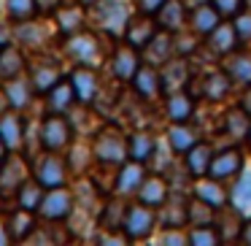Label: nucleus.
<instances>
[{
    "label": "nucleus",
    "mask_w": 251,
    "mask_h": 246,
    "mask_svg": "<svg viewBox=\"0 0 251 246\" xmlns=\"http://www.w3.org/2000/svg\"><path fill=\"white\" fill-rule=\"evenodd\" d=\"M95 154H98V160L105 163V165H122V163H127V157H130L127 141L122 138V133H116V130H105L103 136L98 138Z\"/></svg>",
    "instance_id": "f257e3e1"
},
{
    "label": "nucleus",
    "mask_w": 251,
    "mask_h": 246,
    "mask_svg": "<svg viewBox=\"0 0 251 246\" xmlns=\"http://www.w3.org/2000/svg\"><path fill=\"white\" fill-rule=\"evenodd\" d=\"M98 22L103 30L119 35L127 30V22H130V8L122 3V0H98Z\"/></svg>",
    "instance_id": "f03ea898"
},
{
    "label": "nucleus",
    "mask_w": 251,
    "mask_h": 246,
    "mask_svg": "<svg viewBox=\"0 0 251 246\" xmlns=\"http://www.w3.org/2000/svg\"><path fill=\"white\" fill-rule=\"evenodd\" d=\"M122 227H125L127 238L130 241H141V238H149V233L154 230V214L149 206H130L125 211V222H122Z\"/></svg>",
    "instance_id": "7ed1b4c3"
},
{
    "label": "nucleus",
    "mask_w": 251,
    "mask_h": 246,
    "mask_svg": "<svg viewBox=\"0 0 251 246\" xmlns=\"http://www.w3.org/2000/svg\"><path fill=\"white\" fill-rule=\"evenodd\" d=\"M68 141H71V122L62 119V114H51L49 119H44V125H41V143L49 152L65 149Z\"/></svg>",
    "instance_id": "20e7f679"
},
{
    "label": "nucleus",
    "mask_w": 251,
    "mask_h": 246,
    "mask_svg": "<svg viewBox=\"0 0 251 246\" xmlns=\"http://www.w3.org/2000/svg\"><path fill=\"white\" fill-rule=\"evenodd\" d=\"M35 181H38L44 190H57V187H62L65 184V163H62L57 154L38 157V163H35Z\"/></svg>",
    "instance_id": "39448f33"
},
{
    "label": "nucleus",
    "mask_w": 251,
    "mask_h": 246,
    "mask_svg": "<svg viewBox=\"0 0 251 246\" xmlns=\"http://www.w3.org/2000/svg\"><path fill=\"white\" fill-rule=\"evenodd\" d=\"M243 170V157H240L238 149H224V152L213 154L211 157V165H208V173L211 179H232Z\"/></svg>",
    "instance_id": "423d86ee"
},
{
    "label": "nucleus",
    "mask_w": 251,
    "mask_h": 246,
    "mask_svg": "<svg viewBox=\"0 0 251 246\" xmlns=\"http://www.w3.org/2000/svg\"><path fill=\"white\" fill-rule=\"evenodd\" d=\"M68 55H71L76 62H81V65H95V62L100 60V49H98L95 35L73 33L71 38H68Z\"/></svg>",
    "instance_id": "0eeeda50"
},
{
    "label": "nucleus",
    "mask_w": 251,
    "mask_h": 246,
    "mask_svg": "<svg viewBox=\"0 0 251 246\" xmlns=\"http://www.w3.org/2000/svg\"><path fill=\"white\" fill-rule=\"evenodd\" d=\"M38 208L46 219H65L73 211V197H71V192L57 187V190H49V195H44Z\"/></svg>",
    "instance_id": "6e6552de"
},
{
    "label": "nucleus",
    "mask_w": 251,
    "mask_h": 246,
    "mask_svg": "<svg viewBox=\"0 0 251 246\" xmlns=\"http://www.w3.org/2000/svg\"><path fill=\"white\" fill-rule=\"evenodd\" d=\"M229 206H232L240 217H251V168H246V165L238 173V181L232 184Z\"/></svg>",
    "instance_id": "1a4fd4ad"
},
{
    "label": "nucleus",
    "mask_w": 251,
    "mask_h": 246,
    "mask_svg": "<svg viewBox=\"0 0 251 246\" xmlns=\"http://www.w3.org/2000/svg\"><path fill=\"white\" fill-rule=\"evenodd\" d=\"M184 19H186V6L181 0H165L157 8V25L168 33H178L184 27Z\"/></svg>",
    "instance_id": "9d476101"
},
{
    "label": "nucleus",
    "mask_w": 251,
    "mask_h": 246,
    "mask_svg": "<svg viewBox=\"0 0 251 246\" xmlns=\"http://www.w3.org/2000/svg\"><path fill=\"white\" fill-rule=\"evenodd\" d=\"M205 38H208V49H211L216 57H227L229 52L235 49V44H238V33H235V27L232 25H222V22H219Z\"/></svg>",
    "instance_id": "9b49d317"
},
{
    "label": "nucleus",
    "mask_w": 251,
    "mask_h": 246,
    "mask_svg": "<svg viewBox=\"0 0 251 246\" xmlns=\"http://www.w3.org/2000/svg\"><path fill=\"white\" fill-rule=\"evenodd\" d=\"M71 87H73V92H76V100H81V103H92L95 95H98V76L89 71V65H81L76 73H73Z\"/></svg>",
    "instance_id": "f8f14e48"
},
{
    "label": "nucleus",
    "mask_w": 251,
    "mask_h": 246,
    "mask_svg": "<svg viewBox=\"0 0 251 246\" xmlns=\"http://www.w3.org/2000/svg\"><path fill=\"white\" fill-rule=\"evenodd\" d=\"M154 35H157V25L149 19V14L127 22V41H130V46H135V49H143Z\"/></svg>",
    "instance_id": "ddd939ff"
},
{
    "label": "nucleus",
    "mask_w": 251,
    "mask_h": 246,
    "mask_svg": "<svg viewBox=\"0 0 251 246\" xmlns=\"http://www.w3.org/2000/svg\"><path fill=\"white\" fill-rule=\"evenodd\" d=\"M132 84H135L138 95L146 100L157 98L159 92H162V82H159V73L154 71L151 65H141L135 71V76H132Z\"/></svg>",
    "instance_id": "4468645a"
},
{
    "label": "nucleus",
    "mask_w": 251,
    "mask_h": 246,
    "mask_svg": "<svg viewBox=\"0 0 251 246\" xmlns=\"http://www.w3.org/2000/svg\"><path fill=\"white\" fill-rule=\"evenodd\" d=\"M138 197H141L143 206L149 208H157V206H165V197H168V187L159 176H149V179L141 181L138 187Z\"/></svg>",
    "instance_id": "2eb2a0df"
},
{
    "label": "nucleus",
    "mask_w": 251,
    "mask_h": 246,
    "mask_svg": "<svg viewBox=\"0 0 251 246\" xmlns=\"http://www.w3.org/2000/svg\"><path fill=\"white\" fill-rule=\"evenodd\" d=\"M25 176H27V170H25L22 160H17V157L3 160V165H0V190H3V192L19 190V187L27 181Z\"/></svg>",
    "instance_id": "dca6fc26"
},
{
    "label": "nucleus",
    "mask_w": 251,
    "mask_h": 246,
    "mask_svg": "<svg viewBox=\"0 0 251 246\" xmlns=\"http://www.w3.org/2000/svg\"><path fill=\"white\" fill-rule=\"evenodd\" d=\"M146 179L143 176V163L132 160V163H122V170H119V179H116V190L122 195H130V192H138L141 181Z\"/></svg>",
    "instance_id": "f3484780"
},
{
    "label": "nucleus",
    "mask_w": 251,
    "mask_h": 246,
    "mask_svg": "<svg viewBox=\"0 0 251 246\" xmlns=\"http://www.w3.org/2000/svg\"><path fill=\"white\" fill-rule=\"evenodd\" d=\"M192 114H195V100H192L184 89L168 92V116H170V122H189Z\"/></svg>",
    "instance_id": "a211bd4d"
},
{
    "label": "nucleus",
    "mask_w": 251,
    "mask_h": 246,
    "mask_svg": "<svg viewBox=\"0 0 251 246\" xmlns=\"http://www.w3.org/2000/svg\"><path fill=\"white\" fill-rule=\"evenodd\" d=\"M159 82H162V92H176V89H184V82H186V62H184V60H168V62L162 65Z\"/></svg>",
    "instance_id": "6ab92c4d"
},
{
    "label": "nucleus",
    "mask_w": 251,
    "mask_h": 246,
    "mask_svg": "<svg viewBox=\"0 0 251 246\" xmlns=\"http://www.w3.org/2000/svg\"><path fill=\"white\" fill-rule=\"evenodd\" d=\"M138 68H141V62H138L135 46H122V49H116V55H114V73L122 79V82H132V76H135Z\"/></svg>",
    "instance_id": "aec40b11"
},
{
    "label": "nucleus",
    "mask_w": 251,
    "mask_h": 246,
    "mask_svg": "<svg viewBox=\"0 0 251 246\" xmlns=\"http://www.w3.org/2000/svg\"><path fill=\"white\" fill-rule=\"evenodd\" d=\"M73 100H76V92H73L71 84H54V87L46 92V106H49L51 114H65L68 109L73 106Z\"/></svg>",
    "instance_id": "412c9836"
},
{
    "label": "nucleus",
    "mask_w": 251,
    "mask_h": 246,
    "mask_svg": "<svg viewBox=\"0 0 251 246\" xmlns=\"http://www.w3.org/2000/svg\"><path fill=\"white\" fill-rule=\"evenodd\" d=\"M195 195L200 197L202 203H208L211 208H222L224 200H227V192L219 184V179H202L195 184Z\"/></svg>",
    "instance_id": "4be33fe9"
},
{
    "label": "nucleus",
    "mask_w": 251,
    "mask_h": 246,
    "mask_svg": "<svg viewBox=\"0 0 251 246\" xmlns=\"http://www.w3.org/2000/svg\"><path fill=\"white\" fill-rule=\"evenodd\" d=\"M224 73L229 76V82L251 84V60L246 55H232L229 52L227 60H224Z\"/></svg>",
    "instance_id": "5701e85b"
},
{
    "label": "nucleus",
    "mask_w": 251,
    "mask_h": 246,
    "mask_svg": "<svg viewBox=\"0 0 251 246\" xmlns=\"http://www.w3.org/2000/svg\"><path fill=\"white\" fill-rule=\"evenodd\" d=\"M168 141H170V149H173V152L186 154L197 143V136H195L192 127H186V122H173V127H170V133H168Z\"/></svg>",
    "instance_id": "b1692460"
},
{
    "label": "nucleus",
    "mask_w": 251,
    "mask_h": 246,
    "mask_svg": "<svg viewBox=\"0 0 251 246\" xmlns=\"http://www.w3.org/2000/svg\"><path fill=\"white\" fill-rule=\"evenodd\" d=\"M0 141L6 143V149H19L22 146V122L17 114L0 116Z\"/></svg>",
    "instance_id": "393cba45"
},
{
    "label": "nucleus",
    "mask_w": 251,
    "mask_h": 246,
    "mask_svg": "<svg viewBox=\"0 0 251 246\" xmlns=\"http://www.w3.org/2000/svg\"><path fill=\"white\" fill-rule=\"evenodd\" d=\"M219 22H222L219 11L213 6H208V3H200V6H195V11H192V27L200 35H208Z\"/></svg>",
    "instance_id": "a878e982"
},
{
    "label": "nucleus",
    "mask_w": 251,
    "mask_h": 246,
    "mask_svg": "<svg viewBox=\"0 0 251 246\" xmlns=\"http://www.w3.org/2000/svg\"><path fill=\"white\" fill-rule=\"evenodd\" d=\"M25 68V57L22 52H17L14 46H3L0 49V79H17Z\"/></svg>",
    "instance_id": "bb28decb"
},
{
    "label": "nucleus",
    "mask_w": 251,
    "mask_h": 246,
    "mask_svg": "<svg viewBox=\"0 0 251 246\" xmlns=\"http://www.w3.org/2000/svg\"><path fill=\"white\" fill-rule=\"evenodd\" d=\"M143 49H146V60L151 62V65H159V62L165 65V62L170 60V52H173V38L157 33L146 46H143Z\"/></svg>",
    "instance_id": "cd10ccee"
},
{
    "label": "nucleus",
    "mask_w": 251,
    "mask_h": 246,
    "mask_svg": "<svg viewBox=\"0 0 251 246\" xmlns=\"http://www.w3.org/2000/svg\"><path fill=\"white\" fill-rule=\"evenodd\" d=\"M54 84H60V68L54 65V62H44V65L35 68L33 73V89L41 95H46Z\"/></svg>",
    "instance_id": "c85d7f7f"
},
{
    "label": "nucleus",
    "mask_w": 251,
    "mask_h": 246,
    "mask_svg": "<svg viewBox=\"0 0 251 246\" xmlns=\"http://www.w3.org/2000/svg\"><path fill=\"white\" fill-rule=\"evenodd\" d=\"M229 89V76L224 71H211L202 79V95L211 100H222Z\"/></svg>",
    "instance_id": "c756f323"
},
{
    "label": "nucleus",
    "mask_w": 251,
    "mask_h": 246,
    "mask_svg": "<svg viewBox=\"0 0 251 246\" xmlns=\"http://www.w3.org/2000/svg\"><path fill=\"white\" fill-rule=\"evenodd\" d=\"M211 157H213L211 149H208L205 143L197 141L195 146L186 152V168H189L195 176H205L208 173V165H211Z\"/></svg>",
    "instance_id": "7c9ffc66"
},
{
    "label": "nucleus",
    "mask_w": 251,
    "mask_h": 246,
    "mask_svg": "<svg viewBox=\"0 0 251 246\" xmlns=\"http://www.w3.org/2000/svg\"><path fill=\"white\" fill-rule=\"evenodd\" d=\"M154 138L149 136V133H135V136L130 138V143H127V152H130L132 160H138V163H146L149 157L154 154Z\"/></svg>",
    "instance_id": "2f4dec72"
},
{
    "label": "nucleus",
    "mask_w": 251,
    "mask_h": 246,
    "mask_svg": "<svg viewBox=\"0 0 251 246\" xmlns=\"http://www.w3.org/2000/svg\"><path fill=\"white\" fill-rule=\"evenodd\" d=\"M30 92H33V84L22 82V79H8V87H6V95H8V103L14 109H22V106L30 103Z\"/></svg>",
    "instance_id": "473e14b6"
},
{
    "label": "nucleus",
    "mask_w": 251,
    "mask_h": 246,
    "mask_svg": "<svg viewBox=\"0 0 251 246\" xmlns=\"http://www.w3.org/2000/svg\"><path fill=\"white\" fill-rule=\"evenodd\" d=\"M17 192H19V203H22L25 211H35L41 206V200H44V187L38 181H25Z\"/></svg>",
    "instance_id": "72a5a7b5"
},
{
    "label": "nucleus",
    "mask_w": 251,
    "mask_h": 246,
    "mask_svg": "<svg viewBox=\"0 0 251 246\" xmlns=\"http://www.w3.org/2000/svg\"><path fill=\"white\" fill-rule=\"evenodd\" d=\"M57 19H60V30L65 35H73V33H81V30H84V11H81V8H76V6L62 8Z\"/></svg>",
    "instance_id": "f704fd0d"
},
{
    "label": "nucleus",
    "mask_w": 251,
    "mask_h": 246,
    "mask_svg": "<svg viewBox=\"0 0 251 246\" xmlns=\"http://www.w3.org/2000/svg\"><path fill=\"white\" fill-rule=\"evenodd\" d=\"M8 230H11V241H19V238H27L30 230H33V217H30V211H19L11 217V224H8Z\"/></svg>",
    "instance_id": "c9c22d12"
},
{
    "label": "nucleus",
    "mask_w": 251,
    "mask_h": 246,
    "mask_svg": "<svg viewBox=\"0 0 251 246\" xmlns=\"http://www.w3.org/2000/svg\"><path fill=\"white\" fill-rule=\"evenodd\" d=\"M249 122L251 116L246 114V111H232V114H227V130L232 138H243L249 136Z\"/></svg>",
    "instance_id": "e433bc0d"
},
{
    "label": "nucleus",
    "mask_w": 251,
    "mask_h": 246,
    "mask_svg": "<svg viewBox=\"0 0 251 246\" xmlns=\"http://www.w3.org/2000/svg\"><path fill=\"white\" fill-rule=\"evenodd\" d=\"M33 11H35V0H8V14H11L14 19L27 22V19L33 17Z\"/></svg>",
    "instance_id": "4c0bfd02"
},
{
    "label": "nucleus",
    "mask_w": 251,
    "mask_h": 246,
    "mask_svg": "<svg viewBox=\"0 0 251 246\" xmlns=\"http://www.w3.org/2000/svg\"><path fill=\"white\" fill-rule=\"evenodd\" d=\"M219 238H222V235L213 233L208 224H197V227L192 230V235H189V241H192V244H197V246H200V244H208V246H211V244H219Z\"/></svg>",
    "instance_id": "58836bf2"
},
{
    "label": "nucleus",
    "mask_w": 251,
    "mask_h": 246,
    "mask_svg": "<svg viewBox=\"0 0 251 246\" xmlns=\"http://www.w3.org/2000/svg\"><path fill=\"white\" fill-rule=\"evenodd\" d=\"M211 6L219 11V17H238L243 0H211Z\"/></svg>",
    "instance_id": "ea45409f"
},
{
    "label": "nucleus",
    "mask_w": 251,
    "mask_h": 246,
    "mask_svg": "<svg viewBox=\"0 0 251 246\" xmlns=\"http://www.w3.org/2000/svg\"><path fill=\"white\" fill-rule=\"evenodd\" d=\"M232 27L238 33V41H249L251 38V14H238Z\"/></svg>",
    "instance_id": "a19ab883"
},
{
    "label": "nucleus",
    "mask_w": 251,
    "mask_h": 246,
    "mask_svg": "<svg viewBox=\"0 0 251 246\" xmlns=\"http://www.w3.org/2000/svg\"><path fill=\"white\" fill-rule=\"evenodd\" d=\"M19 38L25 44H38V41H44V30L35 25H25V27H19Z\"/></svg>",
    "instance_id": "79ce46f5"
},
{
    "label": "nucleus",
    "mask_w": 251,
    "mask_h": 246,
    "mask_svg": "<svg viewBox=\"0 0 251 246\" xmlns=\"http://www.w3.org/2000/svg\"><path fill=\"white\" fill-rule=\"evenodd\" d=\"M165 0H138V8H141V14H149V17H151V14H157V8L162 6Z\"/></svg>",
    "instance_id": "37998d69"
},
{
    "label": "nucleus",
    "mask_w": 251,
    "mask_h": 246,
    "mask_svg": "<svg viewBox=\"0 0 251 246\" xmlns=\"http://www.w3.org/2000/svg\"><path fill=\"white\" fill-rule=\"evenodd\" d=\"M35 8L38 11H54V8H60V0H35Z\"/></svg>",
    "instance_id": "c03bdc74"
},
{
    "label": "nucleus",
    "mask_w": 251,
    "mask_h": 246,
    "mask_svg": "<svg viewBox=\"0 0 251 246\" xmlns=\"http://www.w3.org/2000/svg\"><path fill=\"white\" fill-rule=\"evenodd\" d=\"M240 238L251 244V222H246V224H243V233H240Z\"/></svg>",
    "instance_id": "a18cd8bd"
},
{
    "label": "nucleus",
    "mask_w": 251,
    "mask_h": 246,
    "mask_svg": "<svg viewBox=\"0 0 251 246\" xmlns=\"http://www.w3.org/2000/svg\"><path fill=\"white\" fill-rule=\"evenodd\" d=\"M8 38H11V35H8V27H0V44L8 46Z\"/></svg>",
    "instance_id": "49530a36"
},
{
    "label": "nucleus",
    "mask_w": 251,
    "mask_h": 246,
    "mask_svg": "<svg viewBox=\"0 0 251 246\" xmlns=\"http://www.w3.org/2000/svg\"><path fill=\"white\" fill-rule=\"evenodd\" d=\"M243 111L251 116V92H246V98H243Z\"/></svg>",
    "instance_id": "de8ad7c7"
},
{
    "label": "nucleus",
    "mask_w": 251,
    "mask_h": 246,
    "mask_svg": "<svg viewBox=\"0 0 251 246\" xmlns=\"http://www.w3.org/2000/svg\"><path fill=\"white\" fill-rule=\"evenodd\" d=\"M162 241H184V235H173V233H168V235H162Z\"/></svg>",
    "instance_id": "09e8293b"
},
{
    "label": "nucleus",
    "mask_w": 251,
    "mask_h": 246,
    "mask_svg": "<svg viewBox=\"0 0 251 246\" xmlns=\"http://www.w3.org/2000/svg\"><path fill=\"white\" fill-rule=\"evenodd\" d=\"M3 152H6V143L0 141V163H3Z\"/></svg>",
    "instance_id": "8fccbe9b"
},
{
    "label": "nucleus",
    "mask_w": 251,
    "mask_h": 246,
    "mask_svg": "<svg viewBox=\"0 0 251 246\" xmlns=\"http://www.w3.org/2000/svg\"><path fill=\"white\" fill-rule=\"evenodd\" d=\"M84 6H92V3H98V0H81Z\"/></svg>",
    "instance_id": "3c124183"
},
{
    "label": "nucleus",
    "mask_w": 251,
    "mask_h": 246,
    "mask_svg": "<svg viewBox=\"0 0 251 246\" xmlns=\"http://www.w3.org/2000/svg\"><path fill=\"white\" fill-rule=\"evenodd\" d=\"M0 109H3V95H0Z\"/></svg>",
    "instance_id": "603ef678"
},
{
    "label": "nucleus",
    "mask_w": 251,
    "mask_h": 246,
    "mask_svg": "<svg viewBox=\"0 0 251 246\" xmlns=\"http://www.w3.org/2000/svg\"><path fill=\"white\" fill-rule=\"evenodd\" d=\"M249 138H251V122H249Z\"/></svg>",
    "instance_id": "864d4df0"
}]
</instances>
